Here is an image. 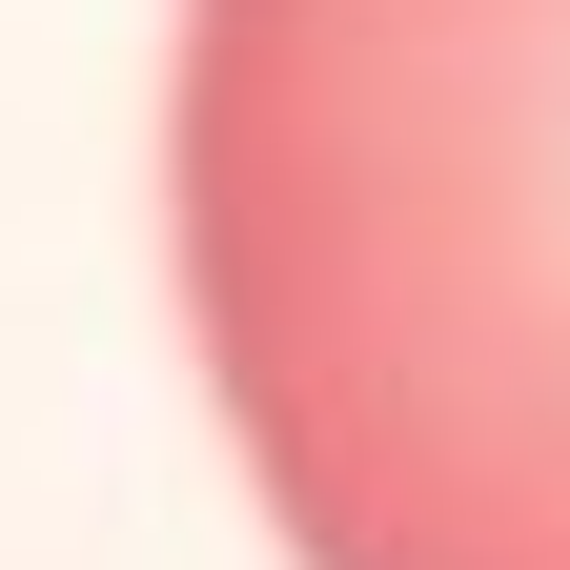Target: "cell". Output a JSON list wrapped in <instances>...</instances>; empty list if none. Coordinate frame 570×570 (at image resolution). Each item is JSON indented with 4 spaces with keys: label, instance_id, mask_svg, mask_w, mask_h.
<instances>
[{
    "label": "cell",
    "instance_id": "obj_1",
    "mask_svg": "<svg viewBox=\"0 0 570 570\" xmlns=\"http://www.w3.org/2000/svg\"><path fill=\"white\" fill-rule=\"evenodd\" d=\"M164 265L285 570H570V0H184Z\"/></svg>",
    "mask_w": 570,
    "mask_h": 570
}]
</instances>
